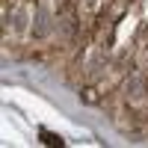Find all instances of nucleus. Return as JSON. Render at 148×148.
I'll use <instances>...</instances> for the list:
<instances>
[{
	"label": "nucleus",
	"instance_id": "nucleus-1",
	"mask_svg": "<svg viewBox=\"0 0 148 148\" xmlns=\"http://www.w3.org/2000/svg\"><path fill=\"white\" fill-rule=\"evenodd\" d=\"M42 142H45V145H62V139L53 136V133H47V130H42Z\"/></svg>",
	"mask_w": 148,
	"mask_h": 148
}]
</instances>
